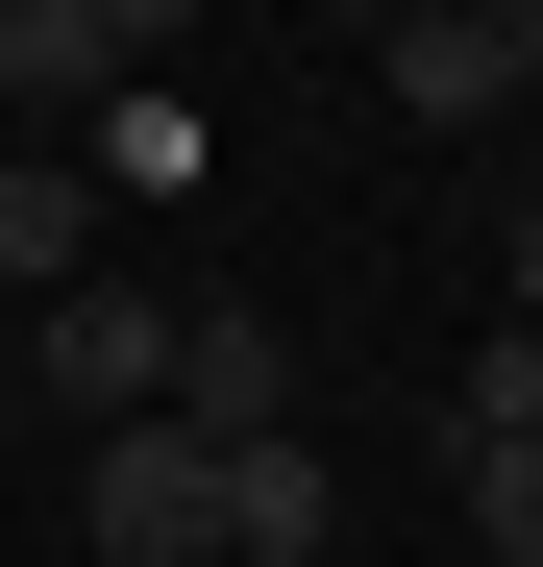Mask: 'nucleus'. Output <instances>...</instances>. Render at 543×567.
I'll use <instances>...</instances> for the list:
<instances>
[{
  "instance_id": "obj_6",
  "label": "nucleus",
  "mask_w": 543,
  "mask_h": 567,
  "mask_svg": "<svg viewBox=\"0 0 543 567\" xmlns=\"http://www.w3.org/2000/svg\"><path fill=\"white\" fill-rule=\"evenodd\" d=\"M519 100V50H494V0H470V25H396V124H494Z\"/></svg>"
},
{
  "instance_id": "obj_9",
  "label": "nucleus",
  "mask_w": 543,
  "mask_h": 567,
  "mask_svg": "<svg viewBox=\"0 0 543 567\" xmlns=\"http://www.w3.org/2000/svg\"><path fill=\"white\" fill-rule=\"evenodd\" d=\"M444 494H470V543H494V567H543V444H470Z\"/></svg>"
},
{
  "instance_id": "obj_8",
  "label": "nucleus",
  "mask_w": 543,
  "mask_h": 567,
  "mask_svg": "<svg viewBox=\"0 0 543 567\" xmlns=\"http://www.w3.org/2000/svg\"><path fill=\"white\" fill-rule=\"evenodd\" d=\"M470 444H543V321H494L470 370H444V468H470Z\"/></svg>"
},
{
  "instance_id": "obj_5",
  "label": "nucleus",
  "mask_w": 543,
  "mask_h": 567,
  "mask_svg": "<svg viewBox=\"0 0 543 567\" xmlns=\"http://www.w3.org/2000/svg\"><path fill=\"white\" fill-rule=\"evenodd\" d=\"M346 543V468L297 444V420H272V444H223V567H321Z\"/></svg>"
},
{
  "instance_id": "obj_1",
  "label": "nucleus",
  "mask_w": 543,
  "mask_h": 567,
  "mask_svg": "<svg viewBox=\"0 0 543 567\" xmlns=\"http://www.w3.org/2000/svg\"><path fill=\"white\" fill-rule=\"evenodd\" d=\"M74 567H223V444L198 420H100L74 444Z\"/></svg>"
},
{
  "instance_id": "obj_7",
  "label": "nucleus",
  "mask_w": 543,
  "mask_h": 567,
  "mask_svg": "<svg viewBox=\"0 0 543 567\" xmlns=\"http://www.w3.org/2000/svg\"><path fill=\"white\" fill-rule=\"evenodd\" d=\"M74 173H100V198H173V173H198V100H173V74H124V100L74 124Z\"/></svg>"
},
{
  "instance_id": "obj_3",
  "label": "nucleus",
  "mask_w": 543,
  "mask_h": 567,
  "mask_svg": "<svg viewBox=\"0 0 543 567\" xmlns=\"http://www.w3.org/2000/svg\"><path fill=\"white\" fill-rule=\"evenodd\" d=\"M173 420H198V444H272V420H297V321L173 297Z\"/></svg>"
},
{
  "instance_id": "obj_4",
  "label": "nucleus",
  "mask_w": 543,
  "mask_h": 567,
  "mask_svg": "<svg viewBox=\"0 0 543 567\" xmlns=\"http://www.w3.org/2000/svg\"><path fill=\"white\" fill-rule=\"evenodd\" d=\"M74 271H100V173H74V148H0V321H50Z\"/></svg>"
},
{
  "instance_id": "obj_11",
  "label": "nucleus",
  "mask_w": 543,
  "mask_h": 567,
  "mask_svg": "<svg viewBox=\"0 0 543 567\" xmlns=\"http://www.w3.org/2000/svg\"><path fill=\"white\" fill-rule=\"evenodd\" d=\"M519 321H543V223H519Z\"/></svg>"
},
{
  "instance_id": "obj_2",
  "label": "nucleus",
  "mask_w": 543,
  "mask_h": 567,
  "mask_svg": "<svg viewBox=\"0 0 543 567\" xmlns=\"http://www.w3.org/2000/svg\"><path fill=\"white\" fill-rule=\"evenodd\" d=\"M25 346H50V395H74V444H100V420H173V297H124V271H74V297H50Z\"/></svg>"
},
{
  "instance_id": "obj_10",
  "label": "nucleus",
  "mask_w": 543,
  "mask_h": 567,
  "mask_svg": "<svg viewBox=\"0 0 543 567\" xmlns=\"http://www.w3.org/2000/svg\"><path fill=\"white\" fill-rule=\"evenodd\" d=\"M494 50H519V100H543V0H494Z\"/></svg>"
}]
</instances>
